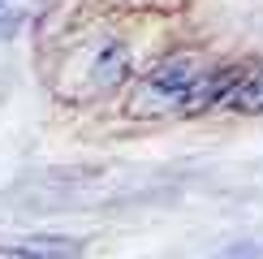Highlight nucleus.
Segmentation results:
<instances>
[{"label":"nucleus","instance_id":"obj_7","mask_svg":"<svg viewBox=\"0 0 263 259\" xmlns=\"http://www.w3.org/2000/svg\"><path fill=\"white\" fill-rule=\"evenodd\" d=\"M125 5H151V0H125Z\"/></svg>","mask_w":263,"mask_h":259},{"label":"nucleus","instance_id":"obj_5","mask_svg":"<svg viewBox=\"0 0 263 259\" xmlns=\"http://www.w3.org/2000/svg\"><path fill=\"white\" fill-rule=\"evenodd\" d=\"M229 104L242 108V113H263V69L242 73V82H237V91H233Z\"/></svg>","mask_w":263,"mask_h":259},{"label":"nucleus","instance_id":"obj_1","mask_svg":"<svg viewBox=\"0 0 263 259\" xmlns=\"http://www.w3.org/2000/svg\"><path fill=\"white\" fill-rule=\"evenodd\" d=\"M199 61L194 57H168L160 61L156 69L147 73V82L134 91V100H129V108H134L138 117H164V113H181L185 104V91L194 86V78H199Z\"/></svg>","mask_w":263,"mask_h":259},{"label":"nucleus","instance_id":"obj_2","mask_svg":"<svg viewBox=\"0 0 263 259\" xmlns=\"http://www.w3.org/2000/svg\"><path fill=\"white\" fill-rule=\"evenodd\" d=\"M237 82H242V69H237V65H229V69H203L199 78H194V86L185 91L181 113H203V108H212V104L233 100Z\"/></svg>","mask_w":263,"mask_h":259},{"label":"nucleus","instance_id":"obj_4","mask_svg":"<svg viewBox=\"0 0 263 259\" xmlns=\"http://www.w3.org/2000/svg\"><path fill=\"white\" fill-rule=\"evenodd\" d=\"M91 69H95V82L100 86H117L129 73V48L125 43H104V52L95 57Z\"/></svg>","mask_w":263,"mask_h":259},{"label":"nucleus","instance_id":"obj_3","mask_svg":"<svg viewBox=\"0 0 263 259\" xmlns=\"http://www.w3.org/2000/svg\"><path fill=\"white\" fill-rule=\"evenodd\" d=\"M78 255H82L78 237H26V242L0 251V259H78Z\"/></svg>","mask_w":263,"mask_h":259},{"label":"nucleus","instance_id":"obj_6","mask_svg":"<svg viewBox=\"0 0 263 259\" xmlns=\"http://www.w3.org/2000/svg\"><path fill=\"white\" fill-rule=\"evenodd\" d=\"M9 9H13V0H0V22L9 17Z\"/></svg>","mask_w":263,"mask_h":259}]
</instances>
